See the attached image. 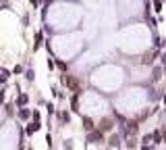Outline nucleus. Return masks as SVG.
I'll return each instance as SVG.
<instances>
[{"label":"nucleus","instance_id":"nucleus-1","mask_svg":"<svg viewBox=\"0 0 166 150\" xmlns=\"http://www.w3.org/2000/svg\"><path fill=\"white\" fill-rule=\"evenodd\" d=\"M98 140L102 142V134H91L90 136V142H98Z\"/></svg>","mask_w":166,"mask_h":150},{"label":"nucleus","instance_id":"nucleus-2","mask_svg":"<svg viewBox=\"0 0 166 150\" xmlns=\"http://www.w3.org/2000/svg\"><path fill=\"white\" fill-rule=\"evenodd\" d=\"M118 142H120V138H118V136H112L110 138V146H118Z\"/></svg>","mask_w":166,"mask_h":150},{"label":"nucleus","instance_id":"nucleus-3","mask_svg":"<svg viewBox=\"0 0 166 150\" xmlns=\"http://www.w3.org/2000/svg\"><path fill=\"white\" fill-rule=\"evenodd\" d=\"M35 129H40V123H33V125H29V129H27V131H29V134H33Z\"/></svg>","mask_w":166,"mask_h":150},{"label":"nucleus","instance_id":"nucleus-4","mask_svg":"<svg viewBox=\"0 0 166 150\" xmlns=\"http://www.w3.org/2000/svg\"><path fill=\"white\" fill-rule=\"evenodd\" d=\"M83 123H85V129H91V127H94V125H91V119H87V117L83 119Z\"/></svg>","mask_w":166,"mask_h":150},{"label":"nucleus","instance_id":"nucleus-5","mask_svg":"<svg viewBox=\"0 0 166 150\" xmlns=\"http://www.w3.org/2000/svg\"><path fill=\"white\" fill-rule=\"evenodd\" d=\"M164 142H166V134H164Z\"/></svg>","mask_w":166,"mask_h":150}]
</instances>
